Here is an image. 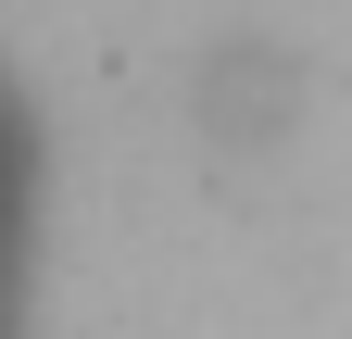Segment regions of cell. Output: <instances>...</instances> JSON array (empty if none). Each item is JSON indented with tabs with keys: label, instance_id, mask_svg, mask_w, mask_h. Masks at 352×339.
<instances>
[{
	"label": "cell",
	"instance_id": "cell-1",
	"mask_svg": "<svg viewBox=\"0 0 352 339\" xmlns=\"http://www.w3.org/2000/svg\"><path fill=\"white\" fill-rule=\"evenodd\" d=\"M25 239H38V126L0 75V339H25Z\"/></svg>",
	"mask_w": 352,
	"mask_h": 339
},
{
	"label": "cell",
	"instance_id": "cell-2",
	"mask_svg": "<svg viewBox=\"0 0 352 339\" xmlns=\"http://www.w3.org/2000/svg\"><path fill=\"white\" fill-rule=\"evenodd\" d=\"M201 113L227 126V139H277V126H289V51H252V38L214 51L201 63Z\"/></svg>",
	"mask_w": 352,
	"mask_h": 339
}]
</instances>
